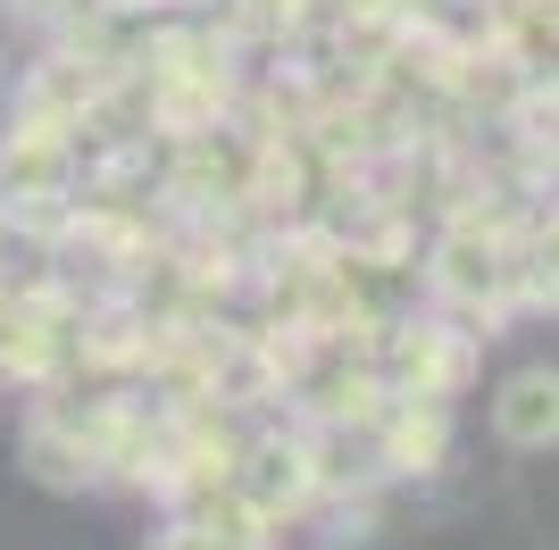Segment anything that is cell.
I'll use <instances>...</instances> for the list:
<instances>
[{
    "label": "cell",
    "mask_w": 559,
    "mask_h": 550,
    "mask_svg": "<svg viewBox=\"0 0 559 550\" xmlns=\"http://www.w3.org/2000/svg\"><path fill=\"white\" fill-rule=\"evenodd\" d=\"M492 442L518 458H543L559 451V367H510L492 384Z\"/></svg>",
    "instance_id": "52a82bcc"
},
{
    "label": "cell",
    "mask_w": 559,
    "mask_h": 550,
    "mask_svg": "<svg viewBox=\"0 0 559 550\" xmlns=\"http://www.w3.org/2000/svg\"><path fill=\"white\" fill-rule=\"evenodd\" d=\"M526 309L559 318V201L526 208Z\"/></svg>",
    "instance_id": "ba28073f"
},
{
    "label": "cell",
    "mask_w": 559,
    "mask_h": 550,
    "mask_svg": "<svg viewBox=\"0 0 559 550\" xmlns=\"http://www.w3.org/2000/svg\"><path fill=\"white\" fill-rule=\"evenodd\" d=\"M276 542L284 534L234 501V483H217V492H201V501H176L167 526L151 534V550H276Z\"/></svg>",
    "instance_id": "8992f818"
},
{
    "label": "cell",
    "mask_w": 559,
    "mask_h": 550,
    "mask_svg": "<svg viewBox=\"0 0 559 550\" xmlns=\"http://www.w3.org/2000/svg\"><path fill=\"white\" fill-rule=\"evenodd\" d=\"M75 183H84V125L43 117V109L9 117V134H0V217L50 234V217L75 201Z\"/></svg>",
    "instance_id": "277c9868"
},
{
    "label": "cell",
    "mask_w": 559,
    "mask_h": 550,
    "mask_svg": "<svg viewBox=\"0 0 559 550\" xmlns=\"http://www.w3.org/2000/svg\"><path fill=\"white\" fill-rule=\"evenodd\" d=\"M234 501L251 509V517H267L276 534L309 526L318 509H326V483H318V434H309L301 417H251V434H242V451H234Z\"/></svg>",
    "instance_id": "3957f363"
},
{
    "label": "cell",
    "mask_w": 559,
    "mask_h": 550,
    "mask_svg": "<svg viewBox=\"0 0 559 550\" xmlns=\"http://www.w3.org/2000/svg\"><path fill=\"white\" fill-rule=\"evenodd\" d=\"M75 9H93V0H0V17H9V25H34V34H50V25L75 17Z\"/></svg>",
    "instance_id": "9c48e42d"
},
{
    "label": "cell",
    "mask_w": 559,
    "mask_h": 550,
    "mask_svg": "<svg viewBox=\"0 0 559 550\" xmlns=\"http://www.w3.org/2000/svg\"><path fill=\"white\" fill-rule=\"evenodd\" d=\"M368 367L384 392H418V400H460L485 367V334L443 318L435 300H409L393 318L368 325Z\"/></svg>",
    "instance_id": "7a4b0ae2"
},
{
    "label": "cell",
    "mask_w": 559,
    "mask_h": 550,
    "mask_svg": "<svg viewBox=\"0 0 559 550\" xmlns=\"http://www.w3.org/2000/svg\"><path fill=\"white\" fill-rule=\"evenodd\" d=\"M9 117H17V75L0 68V134H9Z\"/></svg>",
    "instance_id": "8fae6325"
},
{
    "label": "cell",
    "mask_w": 559,
    "mask_h": 550,
    "mask_svg": "<svg viewBox=\"0 0 559 550\" xmlns=\"http://www.w3.org/2000/svg\"><path fill=\"white\" fill-rule=\"evenodd\" d=\"M100 17H117V25H151V17H176V0H93Z\"/></svg>",
    "instance_id": "30bf717a"
},
{
    "label": "cell",
    "mask_w": 559,
    "mask_h": 550,
    "mask_svg": "<svg viewBox=\"0 0 559 550\" xmlns=\"http://www.w3.org/2000/svg\"><path fill=\"white\" fill-rule=\"evenodd\" d=\"M368 451L384 483H426L451 458V400H418V392H384L368 417Z\"/></svg>",
    "instance_id": "5b68a950"
},
{
    "label": "cell",
    "mask_w": 559,
    "mask_h": 550,
    "mask_svg": "<svg viewBox=\"0 0 559 550\" xmlns=\"http://www.w3.org/2000/svg\"><path fill=\"white\" fill-rule=\"evenodd\" d=\"M418 292L435 300L443 318L476 325V334H501V325L526 309V208H518L492 176L426 226Z\"/></svg>",
    "instance_id": "6da1fadb"
}]
</instances>
